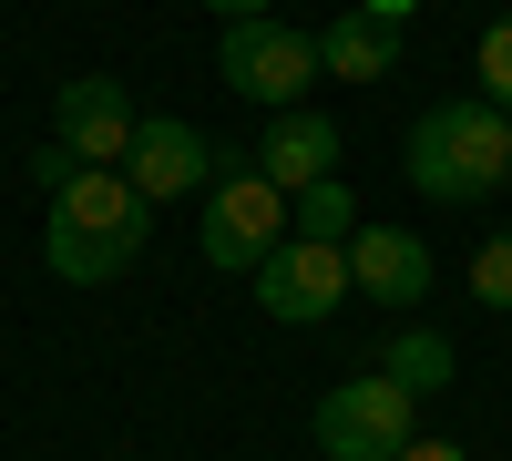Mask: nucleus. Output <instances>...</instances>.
<instances>
[{"label":"nucleus","mask_w":512,"mask_h":461,"mask_svg":"<svg viewBox=\"0 0 512 461\" xmlns=\"http://www.w3.org/2000/svg\"><path fill=\"white\" fill-rule=\"evenodd\" d=\"M205 11H226V21H256V11H267V0H205Z\"/></svg>","instance_id":"18"},{"label":"nucleus","mask_w":512,"mask_h":461,"mask_svg":"<svg viewBox=\"0 0 512 461\" xmlns=\"http://www.w3.org/2000/svg\"><path fill=\"white\" fill-rule=\"evenodd\" d=\"M144 226H154V205L134 195V175L123 164H82V175L52 195V226H41V257H52V277L72 287H103L144 257Z\"/></svg>","instance_id":"1"},{"label":"nucleus","mask_w":512,"mask_h":461,"mask_svg":"<svg viewBox=\"0 0 512 461\" xmlns=\"http://www.w3.org/2000/svg\"><path fill=\"white\" fill-rule=\"evenodd\" d=\"M338 298H349V246H328V236H287L277 257L256 267V308L287 318V328L338 318Z\"/></svg>","instance_id":"6"},{"label":"nucleus","mask_w":512,"mask_h":461,"mask_svg":"<svg viewBox=\"0 0 512 461\" xmlns=\"http://www.w3.org/2000/svg\"><path fill=\"white\" fill-rule=\"evenodd\" d=\"M349 287H359L369 308L410 318L420 298H431V246L400 236V226H359V236H349Z\"/></svg>","instance_id":"9"},{"label":"nucleus","mask_w":512,"mask_h":461,"mask_svg":"<svg viewBox=\"0 0 512 461\" xmlns=\"http://www.w3.org/2000/svg\"><path fill=\"white\" fill-rule=\"evenodd\" d=\"M256 175H267L277 195L328 185V175H338V123H328V113H277L267 144H256Z\"/></svg>","instance_id":"10"},{"label":"nucleus","mask_w":512,"mask_h":461,"mask_svg":"<svg viewBox=\"0 0 512 461\" xmlns=\"http://www.w3.org/2000/svg\"><path fill=\"white\" fill-rule=\"evenodd\" d=\"M287 226H297L287 195L256 175V164H226V175L205 185V226H195V246H205L216 267H246V277H256V267L287 246Z\"/></svg>","instance_id":"4"},{"label":"nucleus","mask_w":512,"mask_h":461,"mask_svg":"<svg viewBox=\"0 0 512 461\" xmlns=\"http://www.w3.org/2000/svg\"><path fill=\"white\" fill-rule=\"evenodd\" d=\"M410 410H420V400L390 380V369H359V380H338V390L318 400V451H328V461H400V451L420 441Z\"/></svg>","instance_id":"3"},{"label":"nucleus","mask_w":512,"mask_h":461,"mask_svg":"<svg viewBox=\"0 0 512 461\" xmlns=\"http://www.w3.org/2000/svg\"><path fill=\"white\" fill-rule=\"evenodd\" d=\"M72 175H82V154H72V144H41V154H31V185H41V195H62Z\"/></svg>","instance_id":"16"},{"label":"nucleus","mask_w":512,"mask_h":461,"mask_svg":"<svg viewBox=\"0 0 512 461\" xmlns=\"http://www.w3.org/2000/svg\"><path fill=\"white\" fill-rule=\"evenodd\" d=\"M512 175V113L502 103H431L410 123V185L431 205H482Z\"/></svg>","instance_id":"2"},{"label":"nucleus","mask_w":512,"mask_h":461,"mask_svg":"<svg viewBox=\"0 0 512 461\" xmlns=\"http://www.w3.org/2000/svg\"><path fill=\"white\" fill-rule=\"evenodd\" d=\"M359 11H379V21H410V11H420V0H359Z\"/></svg>","instance_id":"19"},{"label":"nucleus","mask_w":512,"mask_h":461,"mask_svg":"<svg viewBox=\"0 0 512 461\" xmlns=\"http://www.w3.org/2000/svg\"><path fill=\"white\" fill-rule=\"evenodd\" d=\"M472 298L512 318V236H482V257H472Z\"/></svg>","instance_id":"14"},{"label":"nucleus","mask_w":512,"mask_h":461,"mask_svg":"<svg viewBox=\"0 0 512 461\" xmlns=\"http://www.w3.org/2000/svg\"><path fill=\"white\" fill-rule=\"evenodd\" d=\"M472 72H482V103H502V113H512V21H492V31H482Z\"/></svg>","instance_id":"15"},{"label":"nucleus","mask_w":512,"mask_h":461,"mask_svg":"<svg viewBox=\"0 0 512 461\" xmlns=\"http://www.w3.org/2000/svg\"><path fill=\"white\" fill-rule=\"evenodd\" d=\"M318 72L338 82H379V72H400V21H379V11H338L318 31Z\"/></svg>","instance_id":"11"},{"label":"nucleus","mask_w":512,"mask_h":461,"mask_svg":"<svg viewBox=\"0 0 512 461\" xmlns=\"http://www.w3.org/2000/svg\"><path fill=\"white\" fill-rule=\"evenodd\" d=\"M287 216H297V236H328V246L359 236V205H349V185H338V175L308 185V195H287Z\"/></svg>","instance_id":"13"},{"label":"nucleus","mask_w":512,"mask_h":461,"mask_svg":"<svg viewBox=\"0 0 512 461\" xmlns=\"http://www.w3.org/2000/svg\"><path fill=\"white\" fill-rule=\"evenodd\" d=\"M123 175H134L144 205H175V195H205L226 175V144L195 134V123H134V154H123Z\"/></svg>","instance_id":"7"},{"label":"nucleus","mask_w":512,"mask_h":461,"mask_svg":"<svg viewBox=\"0 0 512 461\" xmlns=\"http://www.w3.org/2000/svg\"><path fill=\"white\" fill-rule=\"evenodd\" d=\"M400 461H472V451H461V441H410Z\"/></svg>","instance_id":"17"},{"label":"nucleus","mask_w":512,"mask_h":461,"mask_svg":"<svg viewBox=\"0 0 512 461\" xmlns=\"http://www.w3.org/2000/svg\"><path fill=\"white\" fill-rule=\"evenodd\" d=\"M134 93H123V72H82L52 93V144H72L82 164H123L134 154Z\"/></svg>","instance_id":"8"},{"label":"nucleus","mask_w":512,"mask_h":461,"mask_svg":"<svg viewBox=\"0 0 512 461\" xmlns=\"http://www.w3.org/2000/svg\"><path fill=\"white\" fill-rule=\"evenodd\" d=\"M379 369H390L410 400H431V390H451V339H441V328H390Z\"/></svg>","instance_id":"12"},{"label":"nucleus","mask_w":512,"mask_h":461,"mask_svg":"<svg viewBox=\"0 0 512 461\" xmlns=\"http://www.w3.org/2000/svg\"><path fill=\"white\" fill-rule=\"evenodd\" d=\"M216 72H226V93H246V103H277V113H297V93L318 82V41L256 11V21H226V41H216Z\"/></svg>","instance_id":"5"}]
</instances>
